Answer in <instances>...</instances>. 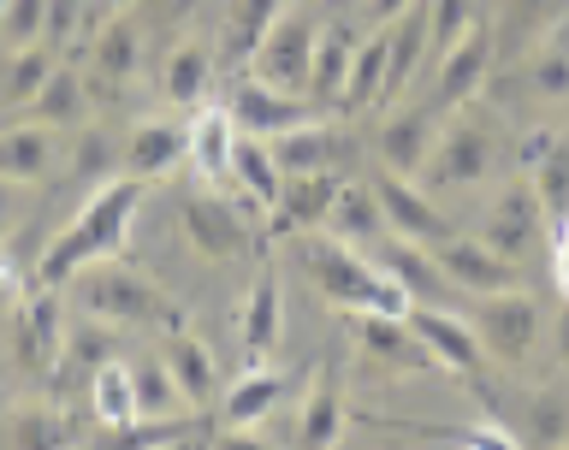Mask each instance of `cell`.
<instances>
[{"label": "cell", "instance_id": "cell-1", "mask_svg": "<svg viewBox=\"0 0 569 450\" xmlns=\"http://www.w3.org/2000/svg\"><path fill=\"white\" fill-rule=\"evenodd\" d=\"M142 190H149V178H137V172L107 178V184H101L96 196H89V202H83L78 213H71V226L48 243V256L36 261V279L60 291V284H71V273H83L89 261L119 256L124 231H131L137 208H142Z\"/></svg>", "mask_w": 569, "mask_h": 450}, {"label": "cell", "instance_id": "cell-2", "mask_svg": "<svg viewBox=\"0 0 569 450\" xmlns=\"http://www.w3.org/2000/svg\"><path fill=\"white\" fill-rule=\"evenodd\" d=\"M302 267H309V279L320 284V297L332 302V309H368V314H409V297L403 284L386 273V267H368L356 256V243H345L338 231L315 226L309 238H302Z\"/></svg>", "mask_w": 569, "mask_h": 450}, {"label": "cell", "instance_id": "cell-3", "mask_svg": "<svg viewBox=\"0 0 569 450\" xmlns=\"http://www.w3.org/2000/svg\"><path fill=\"white\" fill-rule=\"evenodd\" d=\"M492 167H498V119H492V107L475 96V101H462L457 113L439 124L433 154H427L416 184L421 190H469Z\"/></svg>", "mask_w": 569, "mask_h": 450}, {"label": "cell", "instance_id": "cell-4", "mask_svg": "<svg viewBox=\"0 0 569 450\" xmlns=\"http://www.w3.org/2000/svg\"><path fill=\"white\" fill-rule=\"evenodd\" d=\"M71 291H78L83 314L113 320V327H178V309L160 297V284L142 279L137 267L113 261V256H101L83 273H71Z\"/></svg>", "mask_w": 569, "mask_h": 450}, {"label": "cell", "instance_id": "cell-5", "mask_svg": "<svg viewBox=\"0 0 569 450\" xmlns=\"http://www.w3.org/2000/svg\"><path fill=\"white\" fill-rule=\"evenodd\" d=\"M249 213H261L249 196H213V190H196L178 202V226H184V238L196 256H208V261H243L249 256Z\"/></svg>", "mask_w": 569, "mask_h": 450}, {"label": "cell", "instance_id": "cell-6", "mask_svg": "<svg viewBox=\"0 0 569 450\" xmlns=\"http://www.w3.org/2000/svg\"><path fill=\"white\" fill-rule=\"evenodd\" d=\"M315 36H320V24H315L309 12L284 7V18H279V24H273V30L261 36V48L249 53V71H256L261 83H273V89H284V96H309Z\"/></svg>", "mask_w": 569, "mask_h": 450}, {"label": "cell", "instance_id": "cell-7", "mask_svg": "<svg viewBox=\"0 0 569 450\" xmlns=\"http://www.w3.org/2000/svg\"><path fill=\"white\" fill-rule=\"evenodd\" d=\"M475 332L487 344L492 362H522V356L540 344V302H533L522 284L516 291H492V297H475Z\"/></svg>", "mask_w": 569, "mask_h": 450}, {"label": "cell", "instance_id": "cell-8", "mask_svg": "<svg viewBox=\"0 0 569 450\" xmlns=\"http://www.w3.org/2000/svg\"><path fill=\"white\" fill-rule=\"evenodd\" d=\"M498 71V42H492V18H475L469 30L457 36L451 48L439 53V78H433V107L451 113V107L475 101L487 78Z\"/></svg>", "mask_w": 569, "mask_h": 450}, {"label": "cell", "instance_id": "cell-9", "mask_svg": "<svg viewBox=\"0 0 569 450\" xmlns=\"http://www.w3.org/2000/svg\"><path fill=\"white\" fill-rule=\"evenodd\" d=\"M373 256H380V267L403 284L409 309H416V302H427V309H457L462 291H457L451 279H445V267H439V256H433L427 243L403 238V231H386V238L373 243Z\"/></svg>", "mask_w": 569, "mask_h": 450}, {"label": "cell", "instance_id": "cell-10", "mask_svg": "<svg viewBox=\"0 0 569 450\" xmlns=\"http://www.w3.org/2000/svg\"><path fill=\"white\" fill-rule=\"evenodd\" d=\"M231 119H238V131H249V137H284V131H297V124H315L327 107H315V101H302V96H284V89H273V83H261V78H249V83H238L231 89Z\"/></svg>", "mask_w": 569, "mask_h": 450}, {"label": "cell", "instance_id": "cell-11", "mask_svg": "<svg viewBox=\"0 0 569 450\" xmlns=\"http://www.w3.org/2000/svg\"><path fill=\"white\" fill-rule=\"evenodd\" d=\"M433 256L462 297H492V291H516V284H522L516 261L498 256L487 238H445V243H433Z\"/></svg>", "mask_w": 569, "mask_h": 450}, {"label": "cell", "instance_id": "cell-12", "mask_svg": "<svg viewBox=\"0 0 569 450\" xmlns=\"http://www.w3.org/2000/svg\"><path fill=\"white\" fill-rule=\"evenodd\" d=\"M373 196H380V213H386V226L391 231H403V238H416V243H445V238H457V226L445 220V213L427 202V190L416 184V178H403V172H391L380 167V178H373Z\"/></svg>", "mask_w": 569, "mask_h": 450}, {"label": "cell", "instance_id": "cell-13", "mask_svg": "<svg viewBox=\"0 0 569 450\" xmlns=\"http://www.w3.org/2000/svg\"><path fill=\"white\" fill-rule=\"evenodd\" d=\"M540 226H546V208H540V196H533V178H510V184L492 196L480 238H487L498 256H510V261H516L533 238H540Z\"/></svg>", "mask_w": 569, "mask_h": 450}, {"label": "cell", "instance_id": "cell-14", "mask_svg": "<svg viewBox=\"0 0 569 450\" xmlns=\"http://www.w3.org/2000/svg\"><path fill=\"white\" fill-rule=\"evenodd\" d=\"M409 327H416V338L427 350H433L439 368L480 373V362H487V344H480L475 320H462L457 309H427V302H416V309H409Z\"/></svg>", "mask_w": 569, "mask_h": 450}, {"label": "cell", "instance_id": "cell-15", "mask_svg": "<svg viewBox=\"0 0 569 450\" xmlns=\"http://www.w3.org/2000/svg\"><path fill=\"white\" fill-rule=\"evenodd\" d=\"M433 137H439V107H433V101H409L403 113H391V119L380 124L373 149H380V160H386L391 172L421 178L427 154H433Z\"/></svg>", "mask_w": 569, "mask_h": 450}, {"label": "cell", "instance_id": "cell-16", "mask_svg": "<svg viewBox=\"0 0 569 450\" xmlns=\"http://www.w3.org/2000/svg\"><path fill=\"white\" fill-rule=\"evenodd\" d=\"M569 0H498L492 12V42H498V66H516L533 42H546L563 24Z\"/></svg>", "mask_w": 569, "mask_h": 450}, {"label": "cell", "instance_id": "cell-17", "mask_svg": "<svg viewBox=\"0 0 569 450\" xmlns=\"http://www.w3.org/2000/svg\"><path fill=\"white\" fill-rule=\"evenodd\" d=\"M350 332L356 344H362L373 362L386 368H439L433 350L416 338V327H409V314H368V309H350Z\"/></svg>", "mask_w": 569, "mask_h": 450}, {"label": "cell", "instance_id": "cell-18", "mask_svg": "<svg viewBox=\"0 0 569 450\" xmlns=\"http://www.w3.org/2000/svg\"><path fill=\"white\" fill-rule=\"evenodd\" d=\"M338 172H284V190L279 202L267 208L273 231H315L332 220V202H338Z\"/></svg>", "mask_w": 569, "mask_h": 450}, {"label": "cell", "instance_id": "cell-19", "mask_svg": "<svg viewBox=\"0 0 569 450\" xmlns=\"http://www.w3.org/2000/svg\"><path fill=\"white\" fill-rule=\"evenodd\" d=\"M18 356H24L30 373H53L66 356V327H60V302H53V284H42L24 309H18Z\"/></svg>", "mask_w": 569, "mask_h": 450}, {"label": "cell", "instance_id": "cell-20", "mask_svg": "<svg viewBox=\"0 0 569 450\" xmlns=\"http://www.w3.org/2000/svg\"><path fill=\"white\" fill-rule=\"evenodd\" d=\"M231 190L249 196V202H256L261 213L279 202L284 172H279V154H273V142H267V137L238 131V142H231Z\"/></svg>", "mask_w": 569, "mask_h": 450}, {"label": "cell", "instance_id": "cell-21", "mask_svg": "<svg viewBox=\"0 0 569 450\" xmlns=\"http://www.w3.org/2000/svg\"><path fill=\"white\" fill-rule=\"evenodd\" d=\"M279 398H284V373L249 368L243 380L220 398V427H226V433H256V427L279 409Z\"/></svg>", "mask_w": 569, "mask_h": 450}, {"label": "cell", "instance_id": "cell-22", "mask_svg": "<svg viewBox=\"0 0 569 450\" xmlns=\"http://www.w3.org/2000/svg\"><path fill=\"white\" fill-rule=\"evenodd\" d=\"M89 66H96V83H107V89L131 83L137 66H142V30L124 12H113L96 36H89Z\"/></svg>", "mask_w": 569, "mask_h": 450}, {"label": "cell", "instance_id": "cell-23", "mask_svg": "<svg viewBox=\"0 0 569 450\" xmlns=\"http://www.w3.org/2000/svg\"><path fill=\"white\" fill-rule=\"evenodd\" d=\"M231 142H238V119L231 107H196L190 119V160L208 184H231Z\"/></svg>", "mask_w": 569, "mask_h": 450}, {"label": "cell", "instance_id": "cell-24", "mask_svg": "<svg viewBox=\"0 0 569 450\" xmlns=\"http://www.w3.org/2000/svg\"><path fill=\"white\" fill-rule=\"evenodd\" d=\"M83 398H89V409H96V421H101V427H113V433H131V427L142 421L137 386H131V362H119V356L89 373Z\"/></svg>", "mask_w": 569, "mask_h": 450}, {"label": "cell", "instance_id": "cell-25", "mask_svg": "<svg viewBox=\"0 0 569 450\" xmlns=\"http://www.w3.org/2000/svg\"><path fill=\"white\" fill-rule=\"evenodd\" d=\"M273 154H279V172H338L350 142L315 119V124H297V131L273 137Z\"/></svg>", "mask_w": 569, "mask_h": 450}, {"label": "cell", "instance_id": "cell-26", "mask_svg": "<svg viewBox=\"0 0 569 450\" xmlns=\"http://www.w3.org/2000/svg\"><path fill=\"white\" fill-rule=\"evenodd\" d=\"M350 60H356V30L350 24H332V30L315 36V66H309V101L315 107H338Z\"/></svg>", "mask_w": 569, "mask_h": 450}, {"label": "cell", "instance_id": "cell-27", "mask_svg": "<svg viewBox=\"0 0 569 450\" xmlns=\"http://www.w3.org/2000/svg\"><path fill=\"white\" fill-rule=\"evenodd\" d=\"M160 356H167V368H172L178 391L190 398V409H202V403L213 398V391H220V362H213V350L202 344V338L172 332L167 344H160Z\"/></svg>", "mask_w": 569, "mask_h": 450}, {"label": "cell", "instance_id": "cell-28", "mask_svg": "<svg viewBox=\"0 0 569 450\" xmlns=\"http://www.w3.org/2000/svg\"><path fill=\"white\" fill-rule=\"evenodd\" d=\"M386 66H391V36L386 24L356 42V60H350V78H345V96H338V113H362V107H380V89H386Z\"/></svg>", "mask_w": 569, "mask_h": 450}, {"label": "cell", "instance_id": "cell-29", "mask_svg": "<svg viewBox=\"0 0 569 450\" xmlns=\"http://www.w3.org/2000/svg\"><path fill=\"white\" fill-rule=\"evenodd\" d=\"M48 160H53V124L30 119V124L0 131V178H12V184H36V178H48Z\"/></svg>", "mask_w": 569, "mask_h": 450}, {"label": "cell", "instance_id": "cell-30", "mask_svg": "<svg viewBox=\"0 0 569 450\" xmlns=\"http://www.w3.org/2000/svg\"><path fill=\"white\" fill-rule=\"evenodd\" d=\"M190 154V124H137L124 142V167L137 178H160Z\"/></svg>", "mask_w": 569, "mask_h": 450}, {"label": "cell", "instance_id": "cell-31", "mask_svg": "<svg viewBox=\"0 0 569 450\" xmlns=\"http://www.w3.org/2000/svg\"><path fill=\"white\" fill-rule=\"evenodd\" d=\"M338 439H345V373L320 368L309 403H302V421H297V444H338Z\"/></svg>", "mask_w": 569, "mask_h": 450}, {"label": "cell", "instance_id": "cell-32", "mask_svg": "<svg viewBox=\"0 0 569 450\" xmlns=\"http://www.w3.org/2000/svg\"><path fill=\"white\" fill-rule=\"evenodd\" d=\"M327 231H338V238L356 243V249H373V243H380L391 226H386V213H380V196H373V184H345V190H338Z\"/></svg>", "mask_w": 569, "mask_h": 450}, {"label": "cell", "instance_id": "cell-33", "mask_svg": "<svg viewBox=\"0 0 569 450\" xmlns=\"http://www.w3.org/2000/svg\"><path fill=\"white\" fill-rule=\"evenodd\" d=\"M238 338H243V356H249V362H261V356L279 344V279L267 273V267L256 273V284H249V297H243Z\"/></svg>", "mask_w": 569, "mask_h": 450}, {"label": "cell", "instance_id": "cell-34", "mask_svg": "<svg viewBox=\"0 0 569 450\" xmlns=\"http://www.w3.org/2000/svg\"><path fill=\"white\" fill-rule=\"evenodd\" d=\"M208 78H213V53L202 42H178L167 53V66H160V96L172 107H202Z\"/></svg>", "mask_w": 569, "mask_h": 450}, {"label": "cell", "instance_id": "cell-35", "mask_svg": "<svg viewBox=\"0 0 569 450\" xmlns=\"http://www.w3.org/2000/svg\"><path fill=\"white\" fill-rule=\"evenodd\" d=\"M131 386H137V409H142V421H167V416H184L190 398L178 391L172 380V368H167V356H137L131 362Z\"/></svg>", "mask_w": 569, "mask_h": 450}, {"label": "cell", "instance_id": "cell-36", "mask_svg": "<svg viewBox=\"0 0 569 450\" xmlns=\"http://www.w3.org/2000/svg\"><path fill=\"white\" fill-rule=\"evenodd\" d=\"M30 119H42V124H78L89 113V83H83V71H71V66H53V78L36 89V101L24 107Z\"/></svg>", "mask_w": 569, "mask_h": 450}, {"label": "cell", "instance_id": "cell-37", "mask_svg": "<svg viewBox=\"0 0 569 450\" xmlns=\"http://www.w3.org/2000/svg\"><path fill=\"white\" fill-rule=\"evenodd\" d=\"M53 66H60V53H53L48 42L12 48L7 53V71H0V101H7V107H30L36 89L53 78Z\"/></svg>", "mask_w": 569, "mask_h": 450}, {"label": "cell", "instance_id": "cell-38", "mask_svg": "<svg viewBox=\"0 0 569 450\" xmlns=\"http://www.w3.org/2000/svg\"><path fill=\"white\" fill-rule=\"evenodd\" d=\"M291 0H231V24H226V60L238 66L261 48V36L284 18Z\"/></svg>", "mask_w": 569, "mask_h": 450}, {"label": "cell", "instance_id": "cell-39", "mask_svg": "<svg viewBox=\"0 0 569 450\" xmlns=\"http://www.w3.org/2000/svg\"><path fill=\"white\" fill-rule=\"evenodd\" d=\"M533 178V196H540L546 220H569V131H558V142L528 167Z\"/></svg>", "mask_w": 569, "mask_h": 450}, {"label": "cell", "instance_id": "cell-40", "mask_svg": "<svg viewBox=\"0 0 569 450\" xmlns=\"http://www.w3.org/2000/svg\"><path fill=\"white\" fill-rule=\"evenodd\" d=\"M528 444H563L569 439V398L563 391H528L522 398V427Z\"/></svg>", "mask_w": 569, "mask_h": 450}, {"label": "cell", "instance_id": "cell-41", "mask_svg": "<svg viewBox=\"0 0 569 450\" xmlns=\"http://www.w3.org/2000/svg\"><path fill=\"white\" fill-rule=\"evenodd\" d=\"M42 24H48V0H7L0 12V48H30L42 42Z\"/></svg>", "mask_w": 569, "mask_h": 450}, {"label": "cell", "instance_id": "cell-42", "mask_svg": "<svg viewBox=\"0 0 569 450\" xmlns=\"http://www.w3.org/2000/svg\"><path fill=\"white\" fill-rule=\"evenodd\" d=\"M66 362L83 373V386H89V373H96L101 362H113V338L96 327V314H89L83 327H71V332H66Z\"/></svg>", "mask_w": 569, "mask_h": 450}, {"label": "cell", "instance_id": "cell-43", "mask_svg": "<svg viewBox=\"0 0 569 450\" xmlns=\"http://www.w3.org/2000/svg\"><path fill=\"white\" fill-rule=\"evenodd\" d=\"M7 439L12 444H66V421L53 416L48 403H30V409H18V416L7 421Z\"/></svg>", "mask_w": 569, "mask_h": 450}, {"label": "cell", "instance_id": "cell-44", "mask_svg": "<svg viewBox=\"0 0 569 450\" xmlns=\"http://www.w3.org/2000/svg\"><path fill=\"white\" fill-rule=\"evenodd\" d=\"M96 36V18H89V0H48V24H42V42L60 53L71 36Z\"/></svg>", "mask_w": 569, "mask_h": 450}, {"label": "cell", "instance_id": "cell-45", "mask_svg": "<svg viewBox=\"0 0 569 450\" xmlns=\"http://www.w3.org/2000/svg\"><path fill=\"white\" fill-rule=\"evenodd\" d=\"M427 7H433V53H445L475 24V0H427Z\"/></svg>", "mask_w": 569, "mask_h": 450}, {"label": "cell", "instance_id": "cell-46", "mask_svg": "<svg viewBox=\"0 0 569 450\" xmlns=\"http://www.w3.org/2000/svg\"><path fill=\"white\" fill-rule=\"evenodd\" d=\"M119 160H124L119 142L107 131H96V137H83V149H78V178H113Z\"/></svg>", "mask_w": 569, "mask_h": 450}, {"label": "cell", "instance_id": "cell-47", "mask_svg": "<svg viewBox=\"0 0 569 450\" xmlns=\"http://www.w3.org/2000/svg\"><path fill=\"white\" fill-rule=\"evenodd\" d=\"M551 279L569 297V220H558V238H551Z\"/></svg>", "mask_w": 569, "mask_h": 450}, {"label": "cell", "instance_id": "cell-48", "mask_svg": "<svg viewBox=\"0 0 569 450\" xmlns=\"http://www.w3.org/2000/svg\"><path fill=\"white\" fill-rule=\"evenodd\" d=\"M12 208H18V184H12V178H0V231L12 226Z\"/></svg>", "mask_w": 569, "mask_h": 450}, {"label": "cell", "instance_id": "cell-49", "mask_svg": "<svg viewBox=\"0 0 569 450\" xmlns=\"http://www.w3.org/2000/svg\"><path fill=\"white\" fill-rule=\"evenodd\" d=\"M409 7V0H373V18H380V24H386V18H398Z\"/></svg>", "mask_w": 569, "mask_h": 450}, {"label": "cell", "instance_id": "cell-50", "mask_svg": "<svg viewBox=\"0 0 569 450\" xmlns=\"http://www.w3.org/2000/svg\"><path fill=\"white\" fill-rule=\"evenodd\" d=\"M558 356H563V368H569V309H563V320H558Z\"/></svg>", "mask_w": 569, "mask_h": 450}, {"label": "cell", "instance_id": "cell-51", "mask_svg": "<svg viewBox=\"0 0 569 450\" xmlns=\"http://www.w3.org/2000/svg\"><path fill=\"white\" fill-rule=\"evenodd\" d=\"M101 7H107V12H124V7H131V0H101Z\"/></svg>", "mask_w": 569, "mask_h": 450}, {"label": "cell", "instance_id": "cell-52", "mask_svg": "<svg viewBox=\"0 0 569 450\" xmlns=\"http://www.w3.org/2000/svg\"><path fill=\"white\" fill-rule=\"evenodd\" d=\"M190 7V0H167V12H184Z\"/></svg>", "mask_w": 569, "mask_h": 450}, {"label": "cell", "instance_id": "cell-53", "mask_svg": "<svg viewBox=\"0 0 569 450\" xmlns=\"http://www.w3.org/2000/svg\"><path fill=\"white\" fill-rule=\"evenodd\" d=\"M0 12H7V0H0Z\"/></svg>", "mask_w": 569, "mask_h": 450}]
</instances>
